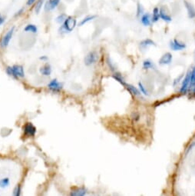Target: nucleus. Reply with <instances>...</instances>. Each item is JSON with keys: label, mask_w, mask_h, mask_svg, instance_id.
<instances>
[{"label": "nucleus", "mask_w": 195, "mask_h": 196, "mask_svg": "<svg viewBox=\"0 0 195 196\" xmlns=\"http://www.w3.org/2000/svg\"><path fill=\"white\" fill-rule=\"evenodd\" d=\"M107 63H108V65L109 67H110V69H112V71L115 70V66H114V65H113V64H112V62H111V59H109V58H108V59H107Z\"/></svg>", "instance_id": "30"}, {"label": "nucleus", "mask_w": 195, "mask_h": 196, "mask_svg": "<svg viewBox=\"0 0 195 196\" xmlns=\"http://www.w3.org/2000/svg\"><path fill=\"white\" fill-rule=\"evenodd\" d=\"M96 17H97V16H96L95 15H91V16H86V17H85L82 21H81L79 26H84V25L86 24L87 23H88V22H90V21H91V20H93V19H95Z\"/></svg>", "instance_id": "20"}, {"label": "nucleus", "mask_w": 195, "mask_h": 196, "mask_svg": "<svg viewBox=\"0 0 195 196\" xmlns=\"http://www.w3.org/2000/svg\"><path fill=\"white\" fill-rule=\"evenodd\" d=\"M7 74L14 78H24L25 72L22 65H15L13 66H8L5 69Z\"/></svg>", "instance_id": "2"}, {"label": "nucleus", "mask_w": 195, "mask_h": 196, "mask_svg": "<svg viewBox=\"0 0 195 196\" xmlns=\"http://www.w3.org/2000/svg\"><path fill=\"white\" fill-rule=\"evenodd\" d=\"M190 84L192 85H195V67L193 68L191 72V78H190Z\"/></svg>", "instance_id": "29"}, {"label": "nucleus", "mask_w": 195, "mask_h": 196, "mask_svg": "<svg viewBox=\"0 0 195 196\" xmlns=\"http://www.w3.org/2000/svg\"><path fill=\"white\" fill-rule=\"evenodd\" d=\"M5 16H3L1 13H0V26H2V25L5 23Z\"/></svg>", "instance_id": "31"}, {"label": "nucleus", "mask_w": 195, "mask_h": 196, "mask_svg": "<svg viewBox=\"0 0 195 196\" xmlns=\"http://www.w3.org/2000/svg\"><path fill=\"white\" fill-rule=\"evenodd\" d=\"M9 185V178H4L2 179H0V188H5Z\"/></svg>", "instance_id": "24"}, {"label": "nucleus", "mask_w": 195, "mask_h": 196, "mask_svg": "<svg viewBox=\"0 0 195 196\" xmlns=\"http://www.w3.org/2000/svg\"><path fill=\"white\" fill-rule=\"evenodd\" d=\"M77 25V20L72 16H68L64 23L59 28V32L61 33H69L75 29Z\"/></svg>", "instance_id": "1"}, {"label": "nucleus", "mask_w": 195, "mask_h": 196, "mask_svg": "<svg viewBox=\"0 0 195 196\" xmlns=\"http://www.w3.org/2000/svg\"><path fill=\"white\" fill-rule=\"evenodd\" d=\"M44 1H45V0H38V2H36V4H35V11L37 14H38V13H40L41 9H42V5H43Z\"/></svg>", "instance_id": "22"}, {"label": "nucleus", "mask_w": 195, "mask_h": 196, "mask_svg": "<svg viewBox=\"0 0 195 196\" xmlns=\"http://www.w3.org/2000/svg\"><path fill=\"white\" fill-rule=\"evenodd\" d=\"M59 2L60 0H48L45 4V11H51V10L55 9L59 4Z\"/></svg>", "instance_id": "11"}, {"label": "nucleus", "mask_w": 195, "mask_h": 196, "mask_svg": "<svg viewBox=\"0 0 195 196\" xmlns=\"http://www.w3.org/2000/svg\"><path fill=\"white\" fill-rule=\"evenodd\" d=\"M151 45H155L154 42L152 41L151 39H149V38H147V39H144L143 41H141L140 42V47L143 49H145L148 48Z\"/></svg>", "instance_id": "16"}, {"label": "nucleus", "mask_w": 195, "mask_h": 196, "mask_svg": "<svg viewBox=\"0 0 195 196\" xmlns=\"http://www.w3.org/2000/svg\"><path fill=\"white\" fill-rule=\"evenodd\" d=\"M20 194H21V187H20V185H17L13 191V195L19 196Z\"/></svg>", "instance_id": "28"}, {"label": "nucleus", "mask_w": 195, "mask_h": 196, "mask_svg": "<svg viewBox=\"0 0 195 196\" xmlns=\"http://www.w3.org/2000/svg\"><path fill=\"white\" fill-rule=\"evenodd\" d=\"M125 86L127 88V89L129 90L130 93H132L134 96H139V95H141V92H140V90H138V89L136 88L135 86L132 85L127 84V83Z\"/></svg>", "instance_id": "17"}, {"label": "nucleus", "mask_w": 195, "mask_h": 196, "mask_svg": "<svg viewBox=\"0 0 195 196\" xmlns=\"http://www.w3.org/2000/svg\"><path fill=\"white\" fill-rule=\"evenodd\" d=\"M160 19V13H159V9L158 7H155L153 9V14L151 16L152 23H157Z\"/></svg>", "instance_id": "18"}, {"label": "nucleus", "mask_w": 195, "mask_h": 196, "mask_svg": "<svg viewBox=\"0 0 195 196\" xmlns=\"http://www.w3.org/2000/svg\"><path fill=\"white\" fill-rule=\"evenodd\" d=\"M23 130H24V134L27 136H35L36 133V128L32 123L29 122L25 125Z\"/></svg>", "instance_id": "8"}, {"label": "nucleus", "mask_w": 195, "mask_h": 196, "mask_svg": "<svg viewBox=\"0 0 195 196\" xmlns=\"http://www.w3.org/2000/svg\"><path fill=\"white\" fill-rule=\"evenodd\" d=\"M170 48L174 51H181L186 48V44L177 39H174L170 42Z\"/></svg>", "instance_id": "5"}, {"label": "nucleus", "mask_w": 195, "mask_h": 196, "mask_svg": "<svg viewBox=\"0 0 195 196\" xmlns=\"http://www.w3.org/2000/svg\"><path fill=\"white\" fill-rule=\"evenodd\" d=\"M138 87H139V90L141 92V93H142L144 96H148V93H147V89H145V87L144 86V85L141 82L138 83Z\"/></svg>", "instance_id": "27"}, {"label": "nucleus", "mask_w": 195, "mask_h": 196, "mask_svg": "<svg viewBox=\"0 0 195 196\" xmlns=\"http://www.w3.org/2000/svg\"><path fill=\"white\" fill-rule=\"evenodd\" d=\"M14 30H15V27H12L8 32H6L5 35L1 39V42H0V46L2 47V48H5L9 45V44L10 41H11L12 38L13 33H14Z\"/></svg>", "instance_id": "3"}, {"label": "nucleus", "mask_w": 195, "mask_h": 196, "mask_svg": "<svg viewBox=\"0 0 195 196\" xmlns=\"http://www.w3.org/2000/svg\"><path fill=\"white\" fill-rule=\"evenodd\" d=\"M41 60H47L48 59V57L47 56H42V57H40Z\"/></svg>", "instance_id": "33"}, {"label": "nucleus", "mask_w": 195, "mask_h": 196, "mask_svg": "<svg viewBox=\"0 0 195 196\" xmlns=\"http://www.w3.org/2000/svg\"><path fill=\"white\" fill-rule=\"evenodd\" d=\"M141 22L144 26H149L151 24V17L149 13H144L141 16Z\"/></svg>", "instance_id": "14"}, {"label": "nucleus", "mask_w": 195, "mask_h": 196, "mask_svg": "<svg viewBox=\"0 0 195 196\" xmlns=\"http://www.w3.org/2000/svg\"><path fill=\"white\" fill-rule=\"evenodd\" d=\"M87 193V189L84 187L82 188H76L72 190L70 194L71 196H84Z\"/></svg>", "instance_id": "13"}, {"label": "nucleus", "mask_w": 195, "mask_h": 196, "mask_svg": "<svg viewBox=\"0 0 195 196\" xmlns=\"http://www.w3.org/2000/svg\"><path fill=\"white\" fill-rule=\"evenodd\" d=\"M25 32H32V33H37L38 32V28L33 24H29L25 27L24 29Z\"/></svg>", "instance_id": "19"}, {"label": "nucleus", "mask_w": 195, "mask_h": 196, "mask_svg": "<svg viewBox=\"0 0 195 196\" xmlns=\"http://www.w3.org/2000/svg\"><path fill=\"white\" fill-rule=\"evenodd\" d=\"M193 93H195V87H194V89H193Z\"/></svg>", "instance_id": "34"}, {"label": "nucleus", "mask_w": 195, "mask_h": 196, "mask_svg": "<svg viewBox=\"0 0 195 196\" xmlns=\"http://www.w3.org/2000/svg\"><path fill=\"white\" fill-rule=\"evenodd\" d=\"M66 18H67V16H66V14L60 15V16H58L55 19L56 23H58V24H60V25H62L65 22V20L66 19Z\"/></svg>", "instance_id": "25"}, {"label": "nucleus", "mask_w": 195, "mask_h": 196, "mask_svg": "<svg viewBox=\"0 0 195 196\" xmlns=\"http://www.w3.org/2000/svg\"><path fill=\"white\" fill-rule=\"evenodd\" d=\"M172 55L170 53H166L161 57L159 59V64L160 65H169L172 62Z\"/></svg>", "instance_id": "9"}, {"label": "nucleus", "mask_w": 195, "mask_h": 196, "mask_svg": "<svg viewBox=\"0 0 195 196\" xmlns=\"http://www.w3.org/2000/svg\"><path fill=\"white\" fill-rule=\"evenodd\" d=\"M184 5H185V8L187 9V15H188V17L190 19H194L195 18V8L193 7V5H192L190 2H187V1H184Z\"/></svg>", "instance_id": "10"}, {"label": "nucleus", "mask_w": 195, "mask_h": 196, "mask_svg": "<svg viewBox=\"0 0 195 196\" xmlns=\"http://www.w3.org/2000/svg\"><path fill=\"white\" fill-rule=\"evenodd\" d=\"M35 1H36V0H28L27 3L26 4H27V5H29H29H32V4L35 2Z\"/></svg>", "instance_id": "32"}, {"label": "nucleus", "mask_w": 195, "mask_h": 196, "mask_svg": "<svg viewBox=\"0 0 195 196\" xmlns=\"http://www.w3.org/2000/svg\"><path fill=\"white\" fill-rule=\"evenodd\" d=\"M98 59V55L96 52H90L89 53L87 54V56L85 58V64L87 66L92 65L94 62H97Z\"/></svg>", "instance_id": "4"}, {"label": "nucleus", "mask_w": 195, "mask_h": 196, "mask_svg": "<svg viewBox=\"0 0 195 196\" xmlns=\"http://www.w3.org/2000/svg\"><path fill=\"white\" fill-rule=\"evenodd\" d=\"M159 13H160V18L161 19H163L164 21H165L167 23H170V22L172 21V18H171V16H170L168 13H167V11L165 9L164 6L161 7V8L159 9Z\"/></svg>", "instance_id": "12"}, {"label": "nucleus", "mask_w": 195, "mask_h": 196, "mask_svg": "<svg viewBox=\"0 0 195 196\" xmlns=\"http://www.w3.org/2000/svg\"><path fill=\"white\" fill-rule=\"evenodd\" d=\"M190 78H191V72H187V75L184 78V79L183 80L182 85H181V87L180 89V93L181 94H184L186 93V92L188 89V87L190 84Z\"/></svg>", "instance_id": "7"}, {"label": "nucleus", "mask_w": 195, "mask_h": 196, "mask_svg": "<svg viewBox=\"0 0 195 196\" xmlns=\"http://www.w3.org/2000/svg\"><path fill=\"white\" fill-rule=\"evenodd\" d=\"M39 72L42 74V75H45V76H48V75H51V68L49 65H45L44 66L40 68L39 69Z\"/></svg>", "instance_id": "15"}, {"label": "nucleus", "mask_w": 195, "mask_h": 196, "mask_svg": "<svg viewBox=\"0 0 195 196\" xmlns=\"http://www.w3.org/2000/svg\"><path fill=\"white\" fill-rule=\"evenodd\" d=\"M62 87H63L62 83L58 82V80L55 79V78L51 80V81L48 84V88L51 91L55 92V93L61 91Z\"/></svg>", "instance_id": "6"}, {"label": "nucleus", "mask_w": 195, "mask_h": 196, "mask_svg": "<svg viewBox=\"0 0 195 196\" xmlns=\"http://www.w3.org/2000/svg\"><path fill=\"white\" fill-rule=\"evenodd\" d=\"M143 69H154V65L153 62L150 60V59H147L143 62Z\"/></svg>", "instance_id": "21"}, {"label": "nucleus", "mask_w": 195, "mask_h": 196, "mask_svg": "<svg viewBox=\"0 0 195 196\" xmlns=\"http://www.w3.org/2000/svg\"><path fill=\"white\" fill-rule=\"evenodd\" d=\"M112 77H113V78H115V79L116 80V81H118L119 83H121V84H122L123 86H125V85H126V82H125L124 78H122V76L119 73L115 74V75H113V76H112Z\"/></svg>", "instance_id": "23"}, {"label": "nucleus", "mask_w": 195, "mask_h": 196, "mask_svg": "<svg viewBox=\"0 0 195 196\" xmlns=\"http://www.w3.org/2000/svg\"><path fill=\"white\" fill-rule=\"evenodd\" d=\"M144 8H143V6L138 2V5H137V16L140 17L141 16H142V15L144 14Z\"/></svg>", "instance_id": "26"}]
</instances>
